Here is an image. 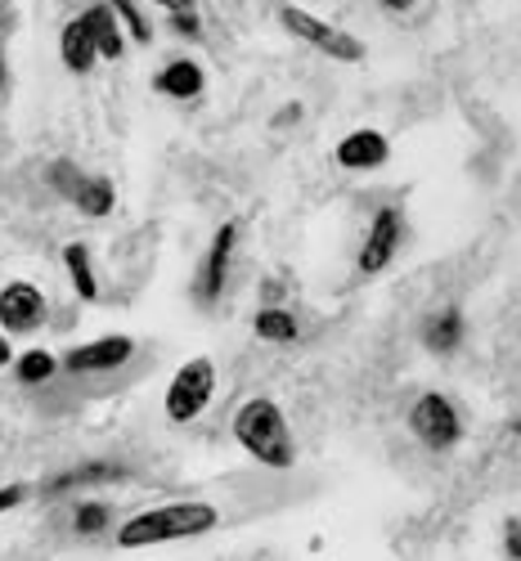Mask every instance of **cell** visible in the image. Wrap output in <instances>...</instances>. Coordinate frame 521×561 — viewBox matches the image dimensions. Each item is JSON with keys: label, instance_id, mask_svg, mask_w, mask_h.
Returning a JSON list of instances; mask_svg holds the SVG:
<instances>
[{"label": "cell", "instance_id": "cell-1", "mask_svg": "<svg viewBox=\"0 0 521 561\" xmlns=\"http://www.w3.org/2000/svg\"><path fill=\"white\" fill-rule=\"evenodd\" d=\"M216 522H220V512L212 503H167V507H154V512H139V517H131L117 530V543L122 548L175 543V539H194V535L216 530Z\"/></svg>", "mask_w": 521, "mask_h": 561}, {"label": "cell", "instance_id": "cell-2", "mask_svg": "<svg viewBox=\"0 0 521 561\" xmlns=\"http://www.w3.org/2000/svg\"><path fill=\"white\" fill-rule=\"evenodd\" d=\"M234 440H239L257 462L274 467V472H283V467L297 462V449H293V432L288 423H283V409L265 396L248 400L239 413H234Z\"/></svg>", "mask_w": 521, "mask_h": 561}, {"label": "cell", "instance_id": "cell-3", "mask_svg": "<svg viewBox=\"0 0 521 561\" xmlns=\"http://www.w3.org/2000/svg\"><path fill=\"white\" fill-rule=\"evenodd\" d=\"M216 396V364L207 355L180 364V373L167 387V417L171 423H194Z\"/></svg>", "mask_w": 521, "mask_h": 561}, {"label": "cell", "instance_id": "cell-4", "mask_svg": "<svg viewBox=\"0 0 521 561\" xmlns=\"http://www.w3.org/2000/svg\"><path fill=\"white\" fill-rule=\"evenodd\" d=\"M279 19H283V27H288L293 36H302L306 45L324 50L328 59H342V64H360V59H364V45H360L351 32L328 27L324 19H315V14L297 10V5H283V10H279Z\"/></svg>", "mask_w": 521, "mask_h": 561}, {"label": "cell", "instance_id": "cell-5", "mask_svg": "<svg viewBox=\"0 0 521 561\" xmlns=\"http://www.w3.org/2000/svg\"><path fill=\"white\" fill-rule=\"evenodd\" d=\"M409 432L428 449H450L463 436V417L441 391H428V396H418L414 409H409Z\"/></svg>", "mask_w": 521, "mask_h": 561}, {"label": "cell", "instance_id": "cell-6", "mask_svg": "<svg viewBox=\"0 0 521 561\" xmlns=\"http://www.w3.org/2000/svg\"><path fill=\"white\" fill-rule=\"evenodd\" d=\"M45 314H50V306H45V293L36 284L14 278V284L0 288V329L5 333H36Z\"/></svg>", "mask_w": 521, "mask_h": 561}, {"label": "cell", "instance_id": "cell-7", "mask_svg": "<svg viewBox=\"0 0 521 561\" xmlns=\"http://www.w3.org/2000/svg\"><path fill=\"white\" fill-rule=\"evenodd\" d=\"M400 239H405V216L400 207H383L373 216V229H369V239L360 248V274H377V270H387L392 256L400 252Z\"/></svg>", "mask_w": 521, "mask_h": 561}, {"label": "cell", "instance_id": "cell-8", "mask_svg": "<svg viewBox=\"0 0 521 561\" xmlns=\"http://www.w3.org/2000/svg\"><path fill=\"white\" fill-rule=\"evenodd\" d=\"M234 243H239V220H225V225L216 229L212 248H207V261H203V270H199V284H194L199 301H216V297L225 293V278H229V256H234Z\"/></svg>", "mask_w": 521, "mask_h": 561}, {"label": "cell", "instance_id": "cell-9", "mask_svg": "<svg viewBox=\"0 0 521 561\" xmlns=\"http://www.w3.org/2000/svg\"><path fill=\"white\" fill-rule=\"evenodd\" d=\"M131 355H135V342L122 337V333H113V337H100V342H90V346L68 351V355H64V368H68V373H113V368H122Z\"/></svg>", "mask_w": 521, "mask_h": 561}, {"label": "cell", "instance_id": "cell-10", "mask_svg": "<svg viewBox=\"0 0 521 561\" xmlns=\"http://www.w3.org/2000/svg\"><path fill=\"white\" fill-rule=\"evenodd\" d=\"M392 158V145H387V135L383 130H351L342 145H338V167L347 171H373V167H383Z\"/></svg>", "mask_w": 521, "mask_h": 561}, {"label": "cell", "instance_id": "cell-11", "mask_svg": "<svg viewBox=\"0 0 521 561\" xmlns=\"http://www.w3.org/2000/svg\"><path fill=\"white\" fill-rule=\"evenodd\" d=\"M81 19H86V27H90V36H94V50H100V59H122V50H126L122 19L113 14L109 0H104V5H90Z\"/></svg>", "mask_w": 521, "mask_h": 561}, {"label": "cell", "instance_id": "cell-12", "mask_svg": "<svg viewBox=\"0 0 521 561\" xmlns=\"http://www.w3.org/2000/svg\"><path fill=\"white\" fill-rule=\"evenodd\" d=\"M59 55H64V68L68 72H90L94 59H100V50H94V36L86 27V19H72L59 36Z\"/></svg>", "mask_w": 521, "mask_h": 561}, {"label": "cell", "instance_id": "cell-13", "mask_svg": "<svg viewBox=\"0 0 521 561\" xmlns=\"http://www.w3.org/2000/svg\"><path fill=\"white\" fill-rule=\"evenodd\" d=\"M100 481H126V467H117V462H86V467H72V472L50 477L41 490L45 494H68L77 485H100Z\"/></svg>", "mask_w": 521, "mask_h": 561}, {"label": "cell", "instance_id": "cell-14", "mask_svg": "<svg viewBox=\"0 0 521 561\" xmlns=\"http://www.w3.org/2000/svg\"><path fill=\"white\" fill-rule=\"evenodd\" d=\"M458 342H463V314H458V306H445V310L428 314V323H422V346L437 351V355H450Z\"/></svg>", "mask_w": 521, "mask_h": 561}, {"label": "cell", "instance_id": "cell-15", "mask_svg": "<svg viewBox=\"0 0 521 561\" xmlns=\"http://www.w3.org/2000/svg\"><path fill=\"white\" fill-rule=\"evenodd\" d=\"M154 85L162 90L167 100H194L199 90H203V68H199L194 59H175V64H167V68L154 77Z\"/></svg>", "mask_w": 521, "mask_h": 561}, {"label": "cell", "instance_id": "cell-16", "mask_svg": "<svg viewBox=\"0 0 521 561\" xmlns=\"http://www.w3.org/2000/svg\"><path fill=\"white\" fill-rule=\"evenodd\" d=\"M64 265H68V278H72V288H77L81 301L100 297V284H94V265H90L86 243H68V248H64Z\"/></svg>", "mask_w": 521, "mask_h": 561}, {"label": "cell", "instance_id": "cell-17", "mask_svg": "<svg viewBox=\"0 0 521 561\" xmlns=\"http://www.w3.org/2000/svg\"><path fill=\"white\" fill-rule=\"evenodd\" d=\"M72 203L86 211V216H109L113 211V203H117V194H113V180H104V175H94V180H81L77 184V194H72Z\"/></svg>", "mask_w": 521, "mask_h": 561}, {"label": "cell", "instance_id": "cell-18", "mask_svg": "<svg viewBox=\"0 0 521 561\" xmlns=\"http://www.w3.org/2000/svg\"><path fill=\"white\" fill-rule=\"evenodd\" d=\"M252 333H257L261 342H274V346H283V342H297V319H293L288 310L270 306V310H261V314H257Z\"/></svg>", "mask_w": 521, "mask_h": 561}, {"label": "cell", "instance_id": "cell-19", "mask_svg": "<svg viewBox=\"0 0 521 561\" xmlns=\"http://www.w3.org/2000/svg\"><path fill=\"white\" fill-rule=\"evenodd\" d=\"M55 368H59V359H55L50 351H27V355H19V364H14V373H19V382H23V387L50 382V378H55Z\"/></svg>", "mask_w": 521, "mask_h": 561}, {"label": "cell", "instance_id": "cell-20", "mask_svg": "<svg viewBox=\"0 0 521 561\" xmlns=\"http://www.w3.org/2000/svg\"><path fill=\"white\" fill-rule=\"evenodd\" d=\"M158 5L171 14V27H175L180 36H199V32H203V23H199V5H194V0H158Z\"/></svg>", "mask_w": 521, "mask_h": 561}, {"label": "cell", "instance_id": "cell-21", "mask_svg": "<svg viewBox=\"0 0 521 561\" xmlns=\"http://www.w3.org/2000/svg\"><path fill=\"white\" fill-rule=\"evenodd\" d=\"M109 5H113V14L131 27V36L139 41V45H145V41H154V27H149V19L145 14H139V5H135V0H109Z\"/></svg>", "mask_w": 521, "mask_h": 561}, {"label": "cell", "instance_id": "cell-22", "mask_svg": "<svg viewBox=\"0 0 521 561\" xmlns=\"http://www.w3.org/2000/svg\"><path fill=\"white\" fill-rule=\"evenodd\" d=\"M104 526H109V507H104V503L77 507V535H100Z\"/></svg>", "mask_w": 521, "mask_h": 561}, {"label": "cell", "instance_id": "cell-23", "mask_svg": "<svg viewBox=\"0 0 521 561\" xmlns=\"http://www.w3.org/2000/svg\"><path fill=\"white\" fill-rule=\"evenodd\" d=\"M81 180H86V175H81L72 162H55V167H50V184H55V190H59L64 198H72V194H77V184H81Z\"/></svg>", "mask_w": 521, "mask_h": 561}, {"label": "cell", "instance_id": "cell-24", "mask_svg": "<svg viewBox=\"0 0 521 561\" xmlns=\"http://www.w3.org/2000/svg\"><path fill=\"white\" fill-rule=\"evenodd\" d=\"M503 552L521 561V522H508V526H503Z\"/></svg>", "mask_w": 521, "mask_h": 561}, {"label": "cell", "instance_id": "cell-25", "mask_svg": "<svg viewBox=\"0 0 521 561\" xmlns=\"http://www.w3.org/2000/svg\"><path fill=\"white\" fill-rule=\"evenodd\" d=\"M27 499V485H5L0 490V512H10V507H19Z\"/></svg>", "mask_w": 521, "mask_h": 561}, {"label": "cell", "instance_id": "cell-26", "mask_svg": "<svg viewBox=\"0 0 521 561\" xmlns=\"http://www.w3.org/2000/svg\"><path fill=\"white\" fill-rule=\"evenodd\" d=\"M409 5L414 0H383V10H392V14H409Z\"/></svg>", "mask_w": 521, "mask_h": 561}, {"label": "cell", "instance_id": "cell-27", "mask_svg": "<svg viewBox=\"0 0 521 561\" xmlns=\"http://www.w3.org/2000/svg\"><path fill=\"white\" fill-rule=\"evenodd\" d=\"M10 359H14V355H10V342H5V337H0V368H5Z\"/></svg>", "mask_w": 521, "mask_h": 561}, {"label": "cell", "instance_id": "cell-28", "mask_svg": "<svg viewBox=\"0 0 521 561\" xmlns=\"http://www.w3.org/2000/svg\"><path fill=\"white\" fill-rule=\"evenodd\" d=\"M0 85H5V59H0Z\"/></svg>", "mask_w": 521, "mask_h": 561}]
</instances>
